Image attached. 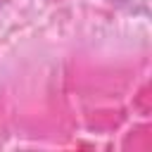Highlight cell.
<instances>
[{"mask_svg":"<svg viewBox=\"0 0 152 152\" xmlns=\"http://www.w3.org/2000/svg\"><path fill=\"white\" fill-rule=\"evenodd\" d=\"M2 2H5V0H0V7H2Z\"/></svg>","mask_w":152,"mask_h":152,"instance_id":"obj_1","label":"cell"}]
</instances>
